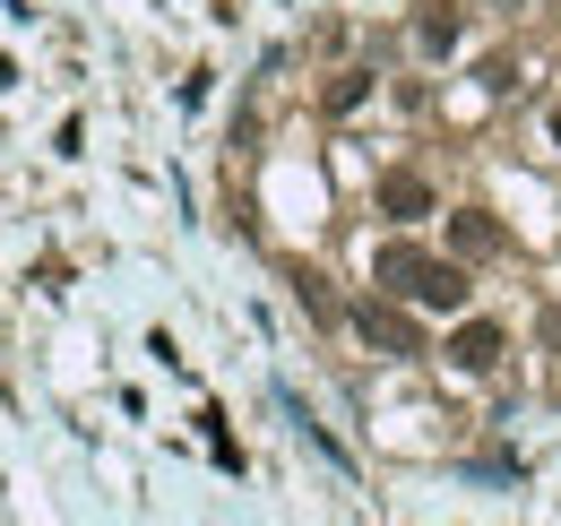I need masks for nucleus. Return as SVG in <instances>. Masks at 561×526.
<instances>
[{"label":"nucleus","mask_w":561,"mask_h":526,"mask_svg":"<svg viewBox=\"0 0 561 526\" xmlns=\"http://www.w3.org/2000/svg\"><path fill=\"white\" fill-rule=\"evenodd\" d=\"M407 302H423V311H467V267L458 260H415Z\"/></svg>","instance_id":"obj_1"},{"label":"nucleus","mask_w":561,"mask_h":526,"mask_svg":"<svg viewBox=\"0 0 561 526\" xmlns=\"http://www.w3.org/2000/svg\"><path fill=\"white\" fill-rule=\"evenodd\" d=\"M354 329H363V345H380V354H423V329L398 302H354Z\"/></svg>","instance_id":"obj_2"},{"label":"nucleus","mask_w":561,"mask_h":526,"mask_svg":"<svg viewBox=\"0 0 561 526\" xmlns=\"http://www.w3.org/2000/svg\"><path fill=\"white\" fill-rule=\"evenodd\" d=\"M440 354H449L458 371H492V363H501V329H492V320H458Z\"/></svg>","instance_id":"obj_3"},{"label":"nucleus","mask_w":561,"mask_h":526,"mask_svg":"<svg viewBox=\"0 0 561 526\" xmlns=\"http://www.w3.org/2000/svg\"><path fill=\"white\" fill-rule=\"evenodd\" d=\"M380 216H398V225L432 216V182L423 173H380Z\"/></svg>","instance_id":"obj_4"},{"label":"nucleus","mask_w":561,"mask_h":526,"mask_svg":"<svg viewBox=\"0 0 561 526\" xmlns=\"http://www.w3.org/2000/svg\"><path fill=\"white\" fill-rule=\"evenodd\" d=\"M449 242H458V260H492L501 251V225H492L484 207H458L449 216Z\"/></svg>","instance_id":"obj_5"},{"label":"nucleus","mask_w":561,"mask_h":526,"mask_svg":"<svg viewBox=\"0 0 561 526\" xmlns=\"http://www.w3.org/2000/svg\"><path fill=\"white\" fill-rule=\"evenodd\" d=\"M415 44H423V53H458V9H449V0H423Z\"/></svg>","instance_id":"obj_6"},{"label":"nucleus","mask_w":561,"mask_h":526,"mask_svg":"<svg viewBox=\"0 0 561 526\" xmlns=\"http://www.w3.org/2000/svg\"><path fill=\"white\" fill-rule=\"evenodd\" d=\"M363 95H371V78H363V69H346V78H329V113H354Z\"/></svg>","instance_id":"obj_7"}]
</instances>
